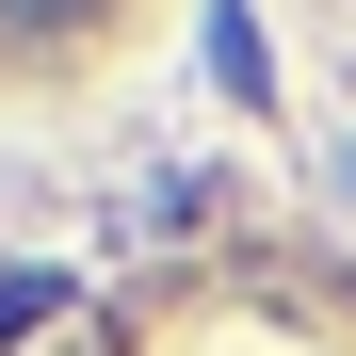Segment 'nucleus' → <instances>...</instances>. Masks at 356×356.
<instances>
[{"label":"nucleus","instance_id":"1","mask_svg":"<svg viewBox=\"0 0 356 356\" xmlns=\"http://www.w3.org/2000/svg\"><path fill=\"white\" fill-rule=\"evenodd\" d=\"M211 81L243 97V113L275 97V49H259V17H243V0H211Z\"/></svg>","mask_w":356,"mask_h":356},{"label":"nucleus","instance_id":"3","mask_svg":"<svg viewBox=\"0 0 356 356\" xmlns=\"http://www.w3.org/2000/svg\"><path fill=\"white\" fill-rule=\"evenodd\" d=\"M81 17V0H0V33H65Z\"/></svg>","mask_w":356,"mask_h":356},{"label":"nucleus","instance_id":"2","mask_svg":"<svg viewBox=\"0 0 356 356\" xmlns=\"http://www.w3.org/2000/svg\"><path fill=\"white\" fill-rule=\"evenodd\" d=\"M49 308H65V291H49V275H0V340H33Z\"/></svg>","mask_w":356,"mask_h":356},{"label":"nucleus","instance_id":"4","mask_svg":"<svg viewBox=\"0 0 356 356\" xmlns=\"http://www.w3.org/2000/svg\"><path fill=\"white\" fill-rule=\"evenodd\" d=\"M340 178H356V146H340Z\"/></svg>","mask_w":356,"mask_h":356}]
</instances>
